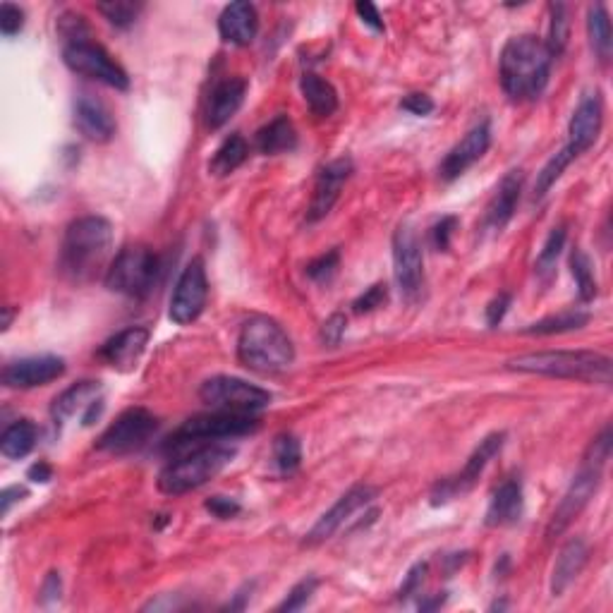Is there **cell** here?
<instances>
[{
	"label": "cell",
	"mask_w": 613,
	"mask_h": 613,
	"mask_svg": "<svg viewBox=\"0 0 613 613\" xmlns=\"http://www.w3.org/2000/svg\"><path fill=\"white\" fill-rule=\"evenodd\" d=\"M551 51L539 36H513L501 51V87L513 101H534L544 94L551 77Z\"/></svg>",
	"instance_id": "obj_1"
},
{
	"label": "cell",
	"mask_w": 613,
	"mask_h": 613,
	"mask_svg": "<svg viewBox=\"0 0 613 613\" xmlns=\"http://www.w3.org/2000/svg\"><path fill=\"white\" fill-rule=\"evenodd\" d=\"M113 250V226L103 216H82L72 221L60 250V269L70 281L84 283L106 266Z\"/></svg>",
	"instance_id": "obj_2"
},
{
	"label": "cell",
	"mask_w": 613,
	"mask_h": 613,
	"mask_svg": "<svg viewBox=\"0 0 613 613\" xmlns=\"http://www.w3.org/2000/svg\"><path fill=\"white\" fill-rule=\"evenodd\" d=\"M238 360L250 372L281 374L295 362V345L276 319L257 314L242 324Z\"/></svg>",
	"instance_id": "obj_3"
},
{
	"label": "cell",
	"mask_w": 613,
	"mask_h": 613,
	"mask_svg": "<svg viewBox=\"0 0 613 613\" xmlns=\"http://www.w3.org/2000/svg\"><path fill=\"white\" fill-rule=\"evenodd\" d=\"M508 369L523 374L554 376V379H575L587 384L609 386L613 379V362L606 355L592 350H551L520 355L508 362Z\"/></svg>",
	"instance_id": "obj_4"
},
{
	"label": "cell",
	"mask_w": 613,
	"mask_h": 613,
	"mask_svg": "<svg viewBox=\"0 0 613 613\" xmlns=\"http://www.w3.org/2000/svg\"><path fill=\"white\" fill-rule=\"evenodd\" d=\"M235 448L226 443H209V446L197 448V451L182 455L161 470L159 491L166 496H182L190 491L204 487L216 475L226 470V465L233 463Z\"/></svg>",
	"instance_id": "obj_5"
},
{
	"label": "cell",
	"mask_w": 613,
	"mask_h": 613,
	"mask_svg": "<svg viewBox=\"0 0 613 613\" xmlns=\"http://www.w3.org/2000/svg\"><path fill=\"white\" fill-rule=\"evenodd\" d=\"M159 271L161 259L149 247L132 245L118 252V257L106 269L103 281L113 293L142 300L154 290L156 281H159Z\"/></svg>",
	"instance_id": "obj_6"
},
{
	"label": "cell",
	"mask_w": 613,
	"mask_h": 613,
	"mask_svg": "<svg viewBox=\"0 0 613 613\" xmlns=\"http://www.w3.org/2000/svg\"><path fill=\"white\" fill-rule=\"evenodd\" d=\"M259 427V420L247 412H226V410H214L206 412V415L190 417L187 422H182L175 432L168 436L163 443V451L173 453L180 448L192 446L197 441H216V439H230V436H242L250 434Z\"/></svg>",
	"instance_id": "obj_7"
},
{
	"label": "cell",
	"mask_w": 613,
	"mask_h": 613,
	"mask_svg": "<svg viewBox=\"0 0 613 613\" xmlns=\"http://www.w3.org/2000/svg\"><path fill=\"white\" fill-rule=\"evenodd\" d=\"M199 398L209 405L211 410H226V412H254L269 408L271 393L264 388L247 384L238 376H211L199 388Z\"/></svg>",
	"instance_id": "obj_8"
},
{
	"label": "cell",
	"mask_w": 613,
	"mask_h": 613,
	"mask_svg": "<svg viewBox=\"0 0 613 613\" xmlns=\"http://www.w3.org/2000/svg\"><path fill=\"white\" fill-rule=\"evenodd\" d=\"M63 60L72 72H77V75L89 77V80L101 82L106 84V87L118 91L130 89V77H127V72L115 63L106 48L94 44V41L84 39V41H75V44H65Z\"/></svg>",
	"instance_id": "obj_9"
},
{
	"label": "cell",
	"mask_w": 613,
	"mask_h": 613,
	"mask_svg": "<svg viewBox=\"0 0 613 613\" xmlns=\"http://www.w3.org/2000/svg\"><path fill=\"white\" fill-rule=\"evenodd\" d=\"M156 429L159 420L147 408H130L99 436L96 448L111 455H130L147 446Z\"/></svg>",
	"instance_id": "obj_10"
},
{
	"label": "cell",
	"mask_w": 613,
	"mask_h": 613,
	"mask_svg": "<svg viewBox=\"0 0 613 613\" xmlns=\"http://www.w3.org/2000/svg\"><path fill=\"white\" fill-rule=\"evenodd\" d=\"M503 443H506V434L503 432L489 434L487 439L479 441V446L475 448V453L467 458L463 470H460L455 477L441 479V482L432 489V506H443V503L458 499L460 494H465V491L475 487V482L482 477V472L487 470V465L501 453Z\"/></svg>",
	"instance_id": "obj_11"
},
{
	"label": "cell",
	"mask_w": 613,
	"mask_h": 613,
	"mask_svg": "<svg viewBox=\"0 0 613 613\" xmlns=\"http://www.w3.org/2000/svg\"><path fill=\"white\" fill-rule=\"evenodd\" d=\"M602 470L604 465L592 463V460L585 458V463H582L580 472L575 475L573 482H570V487L566 494H563L561 503L556 506L554 515H551L549 527H546V537H558L561 532L568 530V525L573 523L575 518L582 513V508L590 503V499L594 494H597L599 484H602Z\"/></svg>",
	"instance_id": "obj_12"
},
{
	"label": "cell",
	"mask_w": 613,
	"mask_h": 613,
	"mask_svg": "<svg viewBox=\"0 0 613 613\" xmlns=\"http://www.w3.org/2000/svg\"><path fill=\"white\" fill-rule=\"evenodd\" d=\"M206 300H209V278H206V266L202 257H194L190 264L180 273L171 297V321L185 326L199 319L204 312Z\"/></svg>",
	"instance_id": "obj_13"
},
{
	"label": "cell",
	"mask_w": 613,
	"mask_h": 613,
	"mask_svg": "<svg viewBox=\"0 0 613 613\" xmlns=\"http://www.w3.org/2000/svg\"><path fill=\"white\" fill-rule=\"evenodd\" d=\"M393 271L400 293L405 297H415L424 283V254L422 242L417 238L415 228L403 223L393 233Z\"/></svg>",
	"instance_id": "obj_14"
},
{
	"label": "cell",
	"mask_w": 613,
	"mask_h": 613,
	"mask_svg": "<svg viewBox=\"0 0 613 613\" xmlns=\"http://www.w3.org/2000/svg\"><path fill=\"white\" fill-rule=\"evenodd\" d=\"M376 491L374 487H369V484H357V487H352L350 491H345V494L338 499L333 506L326 511L321 518L314 523L312 530L305 534V546H319L324 544L326 539H331L333 534H336L341 527L348 523V520L355 515L357 511H362V508H367L369 503L376 499Z\"/></svg>",
	"instance_id": "obj_15"
},
{
	"label": "cell",
	"mask_w": 613,
	"mask_h": 613,
	"mask_svg": "<svg viewBox=\"0 0 613 613\" xmlns=\"http://www.w3.org/2000/svg\"><path fill=\"white\" fill-rule=\"evenodd\" d=\"M604 125V103L599 94H587L585 99L578 103L573 118L568 125V144L566 147L573 151L575 156L585 154L587 149L594 147L599 135H602Z\"/></svg>",
	"instance_id": "obj_16"
},
{
	"label": "cell",
	"mask_w": 613,
	"mask_h": 613,
	"mask_svg": "<svg viewBox=\"0 0 613 613\" xmlns=\"http://www.w3.org/2000/svg\"><path fill=\"white\" fill-rule=\"evenodd\" d=\"M65 374V360L56 355L24 357L10 362L3 369V384L8 388H36L46 386Z\"/></svg>",
	"instance_id": "obj_17"
},
{
	"label": "cell",
	"mask_w": 613,
	"mask_h": 613,
	"mask_svg": "<svg viewBox=\"0 0 613 613\" xmlns=\"http://www.w3.org/2000/svg\"><path fill=\"white\" fill-rule=\"evenodd\" d=\"M352 171H355V166H352L350 159H336L331 161L329 166L321 168L317 185H314L312 204H309L307 211L309 223H317L324 216L331 214V209L336 206L338 197H341L343 185L350 180Z\"/></svg>",
	"instance_id": "obj_18"
},
{
	"label": "cell",
	"mask_w": 613,
	"mask_h": 613,
	"mask_svg": "<svg viewBox=\"0 0 613 613\" xmlns=\"http://www.w3.org/2000/svg\"><path fill=\"white\" fill-rule=\"evenodd\" d=\"M489 144H491V125L484 120V123L472 127V130L467 132L451 151H448V156L441 161L439 168L441 178L446 182L460 178L467 168L475 166V163L487 154Z\"/></svg>",
	"instance_id": "obj_19"
},
{
	"label": "cell",
	"mask_w": 613,
	"mask_h": 613,
	"mask_svg": "<svg viewBox=\"0 0 613 613\" xmlns=\"http://www.w3.org/2000/svg\"><path fill=\"white\" fill-rule=\"evenodd\" d=\"M75 127L89 142L106 144L115 135V118L111 108L101 99L91 94H82L75 101Z\"/></svg>",
	"instance_id": "obj_20"
},
{
	"label": "cell",
	"mask_w": 613,
	"mask_h": 613,
	"mask_svg": "<svg viewBox=\"0 0 613 613\" xmlns=\"http://www.w3.org/2000/svg\"><path fill=\"white\" fill-rule=\"evenodd\" d=\"M149 336L151 333L147 326H130V329H123L113 338H108L101 345L99 357L115 369H132L147 350Z\"/></svg>",
	"instance_id": "obj_21"
},
{
	"label": "cell",
	"mask_w": 613,
	"mask_h": 613,
	"mask_svg": "<svg viewBox=\"0 0 613 613\" xmlns=\"http://www.w3.org/2000/svg\"><path fill=\"white\" fill-rule=\"evenodd\" d=\"M247 94V80L242 77H228V80L218 82L211 91L209 103H206V125L211 130H218L240 111L242 101Z\"/></svg>",
	"instance_id": "obj_22"
},
{
	"label": "cell",
	"mask_w": 613,
	"mask_h": 613,
	"mask_svg": "<svg viewBox=\"0 0 613 613\" xmlns=\"http://www.w3.org/2000/svg\"><path fill=\"white\" fill-rule=\"evenodd\" d=\"M221 39L233 46H250L259 32V12L252 3H230L218 17Z\"/></svg>",
	"instance_id": "obj_23"
},
{
	"label": "cell",
	"mask_w": 613,
	"mask_h": 613,
	"mask_svg": "<svg viewBox=\"0 0 613 613\" xmlns=\"http://www.w3.org/2000/svg\"><path fill=\"white\" fill-rule=\"evenodd\" d=\"M523 180V171H511L499 182L487 206V214H484V226L489 230H503L511 223L515 206L520 202V192H523Z\"/></svg>",
	"instance_id": "obj_24"
},
{
	"label": "cell",
	"mask_w": 613,
	"mask_h": 613,
	"mask_svg": "<svg viewBox=\"0 0 613 613\" xmlns=\"http://www.w3.org/2000/svg\"><path fill=\"white\" fill-rule=\"evenodd\" d=\"M523 508H525V491L520 479H508L503 482L499 489L494 491L491 496L489 508H487V523L489 527H506L515 525L520 518H523Z\"/></svg>",
	"instance_id": "obj_25"
},
{
	"label": "cell",
	"mask_w": 613,
	"mask_h": 613,
	"mask_svg": "<svg viewBox=\"0 0 613 613\" xmlns=\"http://www.w3.org/2000/svg\"><path fill=\"white\" fill-rule=\"evenodd\" d=\"M587 556H590V549L582 539H570V542L563 546L561 554L556 558L554 573H551V594L554 597H561L563 592L573 585V580L578 578L585 568Z\"/></svg>",
	"instance_id": "obj_26"
},
{
	"label": "cell",
	"mask_w": 613,
	"mask_h": 613,
	"mask_svg": "<svg viewBox=\"0 0 613 613\" xmlns=\"http://www.w3.org/2000/svg\"><path fill=\"white\" fill-rule=\"evenodd\" d=\"M259 154L264 156H276L285 154V151H293L297 147V132L293 120L288 115H276L269 125H264L262 130L254 137Z\"/></svg>",
	"instance_id": "obj_27"
},
{
	"label": "cell",
	"mask_w": 613,
	"mask_h": 613,
	"mask_svg": "<svg viewBox=\"0 0 613 613\" xmlns=\"http://www.w3.org/2000/svg\"><path fill=\"white\" fill-rule=\"evenodd\" d=\"M99 393H101L99 381H89V379L77 381L75 386H70L68 391H63L56 400H53L51 408L53 420H56V424L70 420V417H75L80 410H87L89 405L99 398Z\"/></svg>",
	"instance_id": "obj_28"
},
{
	"label": "cell",
	"mask_w": 613,
	"mask_h": 613,
	"mask_svg": "<svg viewBox=\"0 0 613 613\" xmlns=\"http://www.w3.org/2000/svg\"><path fill=\"white\" fill-rule=\"evenodd\" d=\"M302 96H305L309 111L319 118H329L338 111V91L333 89L331 82H326L324 77L314 75V72H305L300 80Z\"/></svg>",
	"instance_id": "obj_29"
},
{
	"label": "cell",
	"mask_w": 613,
	"mask_h": 613,
	"mask_svg": "<svg viewBox=\"0 0 613 613\" xmlns=\"http://www.w3.org/2000/svg\"><path fill=\"white\" fill-rule=\"evenodd\" d=\"M36 439H39V429H36V424L32 420H17L3 432V439H0V453L10 460L27 458V455L34 451Z\"/></svg>",
	"instance_id": "obj_30"
},
{
	"label": "cell",
	"mask_w": 613,
	"mask_h": 613,
	"mask_svg": "<svg viewBox=\"0 0 613 613\" xmlns=\"http://www.w3.org/2000/svg\"><path fill=\"white\" fill-rule=\"evenodd\" d=\"M587 34H590V46L602 63H609L611 48H613V32L609 12L602 3L590 5L587 10Z\"/></svg>",
	"instance_id": "obj_31"
},
{
	"label": "cell",
	"mask_w": 613,
	"mask_h": 613,
	"mask_svg": "<svg viewBox=\"0 0 613 613\" xmlns=\"http://www.w3.org/2000/svg\"><path fill=\"white\" fill-rule=\"evenodd\" d=\"M250 156V144L245 142L242 135H230L223 139L221 147L216 149L214 159L209 163V171L216 175V178H226V175L235 173L242 163L247 161Z\"/></svg>",
	"instance_id": "obj_32"
},
{
	"label": "cell",
	"mask_w": 613,
	"mask_h": 613,
	"mask_svg": "<svg viewBox=\"0 0 613 613\" xmlns=\"http://www.w3.org/2000/svg\"><path fill=\"white\" fill-rule=\"evenodd\" d=\"M566 238H568V228L561 223V226L551 228L549 238H546L542 252H539L534 271H537V278L544 285H549L556 278V271H558L556 266H558V259H561L563 247H566Z\"/></svg>",
	"instance_id": "obj_33"
},
{
	"label": "cell",
	"mask_w": 613,
	"mask_h": 613,
	"mask_svg": "<svg viewBox=\"0 0 613 613\" xmlns=\"http://www.w3.org/2000/svg\"><path fill=\"white\" fill-rule=\"evenodd\" d=\"M587 324H590V314L575 309V312H561L556 314V317H546L542 321H537V324H532L530 329H525V333H530V336H554V333L578 331Z\"/></svg>",
	"instance_id": "obj_34"
},
{
	"label": "cell",
	"mask_w": 613,
	"mask_h": 613,
	"mask_svg": "<svg viewBox=\"0 0 613 613\" xmlns=\"http://www.w3.org/2000/svg\"><path fill=\"white\" fill-rule=\"evenodd\" d=\"M575 159H578V156H575L568 147H563L561 151H558V154L551 156V159L546 161V166L542 168V171H539L537 182H534V199H542L544 194L556 185L558 178L563 175V171H566V168Z\"/></svg>",
	"instance_id": "obj_35"
},
{
	"label": "cell",
	"mask_w": 613,
	"mask_h": 613,
	"mask_svg": "<svg viewBox=\"0 0 613 613\" xmlns=\"http://www.w3.org/2000/svg\"><path fill=\"white\" fill-rule=\"evenodd\" d=\"M570 273H573L575 283H578L580 300L582 302L594 300V295H597V278H594L590 257H587L580 247H575V250L570 252Z\"/></svg>",
	"instance_id": "obj_36"
},
{
	"label": "cell",
	"mask_w": 613,
	"mask_h": 613,
	"mask_svg": "<svg viewBox=\"0 0 613 613\" xmlns=\"http://www.w3.org/2000/svg\"><path fill=\"white\" fill-rule=\"evenodd\" d=\"M273 460H276V467L283 475H290V472H295L297 467H300L302 446L295 434H278L276 439H273Z\"/></svg>",
	"instance_id": "obj_37"
},
{
	"label": "cell",
	"mask_w": 613,
	"mask_h": 613,
	"mask_svg": "<svg viewBox=\"0 0 613 613\" xmlns=\"http://www.w3.org/2000/svg\"><path fill=\"white\" fill-rule=\"evenodd\" d=\"M570 36V20H568V8L561 3L551 5V27H549V41L546 48L551 51V56H561L566 51Z\"/></svg>",
	"instance_id": "obj_38"
},
{
	"label": "cell",
	"mask_w": 613,
	"mask_h": 613,
	"mask_svg": "<svg viewBox=\"0 0 613 613\" xmlns=\"http://www.w3.org/2000/svg\"><path fill=\"white\" fill-rule=\"evenodd\" d=\"M142 3H132V0H111V3H99V12L106 17L113 27L127 29L142 12Z\"/></svg>",
	"instance_id": "obj_39"
},
{
	"label": "cell",
	"mask_w": 613,
	"mask_h": 613,
	"mask_svg": "<svg viewBox=\"0 0 613 613\" xmlns=\"http://www.w3.org/2000/svg\"><path fill=\"white\" fill-rule=\"evenodd\" d=\"M338 266H341V252L329 250L326 254H321V257L312 259V262L307 264L305 273L312 278V281L326 283V281H331L333 273L338 271Z\"/></svg>",
	"instance_id": "obj_40"
},
{
	"label": "cell",
	"mask_w": 613,
	"mask_h": 613,
	"mask_svg": "<svg viewBox=\"0 0 613 613\" xmlns=\"http://www.w3.org/2000/svg\"><path fill=\"white\" fill-rule=\"evenodd\" d=\"M319 580L317 578H305L302 582H297L293 590L288 592V597L283 599L281 604H278V611H300L305 609L309 604V599H312V594L317 592Z\"/></svg>",
	"instance_id": "obj_41"
},
{
	"label": "cell",
	"mask_w": 613,
	"mask_h": 613,
	"mask_svg": "<svg viewBox=\"0 0 613 613\" xmlns=\"http://www.w3.org/2000/svg\"><path fill=\"white\" fill-rule=\"evenodd\" d=\"M386 300H388V285L374 283L372 288L364 290V293L357 297L355 302H352V309H355V314H369V312H374V309L384 307Z\"/></svg>",
	"instance_id": "obj_42"
},
{
	"label": "cell",
	"mask_w": 613,
	"mask_h": 613,
	"mask_svg": "<svg viewBox=\"0 0 613 613\" xmlns=\"http://www.w3.org/2000/svg\"><path fill=\"white\" fill-rule=\"evenodd\" d=\"M24 27V10L15 3H3L0 5V32L3 36H17Z\"/></svg>",
	"instance_id": "obj_43"
},
{
	"label": "cell",
	"mask_w": 613,
	"mask_h": 613,
	"mask_svg": "<svg viewBox=\"0 0 613 613\" xmlns=\"http://www.w3.org/2000/svg\"><path fill=\"white\" fill-rule=\"evenodd\" d=\"M345 329H348V319H345V314H331L329 319L324 321V326H321V343L329 345V348H336L338 343L343 341Z\"/></svg>",
	"instance_id": "obj_44"
},
{
	"label": "cell",
	"mask_w": 613,
	"mask_h": 613,
	"mask_svg": "<svg viewBox=\"0 0 613 613\" xmlns=\"http://www.w3.org/2000/svg\"><path fill=\"white\" fill-rule=\"evenodd\" d=\"M458 218L455 216H443L439 223L432 228V245L434 250L439 252H446L448 247H451V240H453V233L455 228H458Z\"/></svg>",
	"instance_id": "obj_45"
},
{
	"label": "cell",
	"mask_w": 613,
	"mask_h": 613,
	"mask_svg": "<svg viewBox=\"0 0 613 613\" xmlns=\"http://www.w3.org/2000/svg\"><path fill=\"white\" fill-rule=\"evenodd\" d=\"M204 508L218 520H230L242 511L240 503L235 499H228V496H211V499L204 503Z\"/></svg>",
	"instance_id": "obj_46"
},
{
	"label": "cell",
	"mask_w": 613,
	"mask_h": 613,
	"mask_svg": "<svg viewBox=\"0 0 613 613\" xmlns=\"http://www.w3.org/2000/svg\"><path fill=\"white\" fill-rule=\"evenodd\" d=\"M511 302H513V295L511 293L496 295L494 300L489 302V307H487V324L491 326V329H496V326L501 324L503 317H506V314H508V307H511Z\"/></svg>",
	"instance_id": "obj_47"
},
{
	"label": "cell",
	"mask_w": 613,
	"mask_h": 613,
	"mask_svg": "<svg viewBox=\"0 0 613 613\" xmlns=\"http://www.w3.org/2000/svg\"><path fill=\"white\" fill-rule=\"evenodd\" d=\"M400 108L412 115H429L434 111V101L427 94H408L400 101Z\"/></svg>",
	"instance_id": "obj_48"
},
{
	"label": "cell",
	"mask_w": 613,
	"mask_h": 613,
	"mask_svg": "<svg viewBox=\"0 0 613 613\" xmlns=\"http://www.w3.org/2000/svg\"><path fill=\"white\" fill-rule=\"evenodd\" d=\"M424 575H427V563H417V566L412 568L408 575H405L403 587H400V599H408V597H412V594L420 592Z\"/></svg>",
	"instance_id": "obj_49"
},
{
	"label": "cell",
	"mask_w": 613,
	"mask_h": 613,
	"mask_svg": "<svg viewBox=\"0 0 613 613\" xmlns=\"http://www.w3.org/2000/svg\"><path fill=\"white\" fill-rule=\"evenodd\" d=\"M60 592H63V582H60L58 573H48L44 585H41V604H53L60 599Z\"/></svg>",
	"instance_id": "obj_50"
},
{
	"label": "cell",
	"mask_w": 613,
	"mask_h": 613,
	"mask_svg": "<svg viewBox=\"0 0 613 613\" xmlns=\"http://www.w3.org/2000/svg\"><path fill=\"white\" fill-rule=\"evenodd\" d=\"M357 15L362 17V22L367 24V27H372L374 32H384V20H381L379 10H376V5L372 3H364V0H360V3L355 5Z\"/></svg>",
	"instance_id": "obj_51"
},
{
	"label": "cell",
	"mask_w": 613,
	"mask_h": 613,
	"mask_svg": "<svg viewBox=\"0 0 613 613\" xmlns=\"http://www.w3.org/2000/svg\"><path fill=\"white\" fill-rule=\"evenodd\" d=\"M20 496H27V489H22V487H8V489H3V496H0V503H3V515H8V513H10L12 503H15V501H22Z\"/></svg>",
	"instance_id": "obj_52"
},
{
	"label": "cell",
	"mask_w": 613,
	"mask_h": 613,
	"mask_svg": "<svg viewBox=\"0 0 613 613\" xmlns=\"http://www.w3.org/2000/svg\"><path fill=\"white\" fill-rule=\"evenodd\" d=\"M27 477H29V479H32V482L46 484V482H48V479H51V477H53V470H51V465H46V463H36V465H32V467H29Z\"/></svg>",
	"instance_id": "obj_53"
},
{
	"label": "cell",
	"mask_w": 613,
	"mask_h": 613,
	"mask_svg": "<svg viewBox=\"0 0 613 613\" xmlns=\"http://www.w3.org/2000/svg\"><path fill=\"white\" fill-rule=\"evenodd\" d=\"M101 412H103V400H101V398H96L94 403H91L89 408L84 410V415H82V424H84V427H89V424H94V420H99Z\"/></svg>",
	"instance_id": "obj_54"
},
{
	"label": "cell",
	"mask_w": 613,
	"mask_h": 613,
	"mask_svg": "<svg viewBox=\"0 0 613 613\" xmlns=\"http://www.w3.org/2000/svg\"><path fill=\"white\" fill-rule=\"evenodd\" d=\"M446 602V592H441V594H436L434 599H429V602H422L420 604V609L422 611H432V609H439V606Z\"/></svg>",
	"instance_id": "obj_55"
},
{
	"label": "cell",
	"mask_w": 613,
	"mask_h": 613,
	"mask_svg": "<svg viewBox=\"0 0 613 613\" xmlns=\"http://www.w3.org/2000/svg\"><path fill=\"white\" fill-rule=\"evenodd\" d=\"M12 324V307H3V331H8Z\"/></svg>",
	"instance_id": "obj_56"
}]
</instances>
